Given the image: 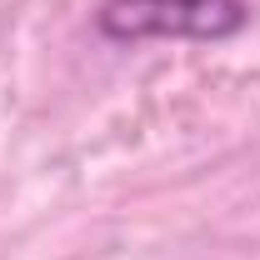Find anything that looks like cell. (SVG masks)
Wrapping results in <instances>:
<instances>
[{
  "label": "cell",
  "mask_w": 260,
  "mask_h": 260,
  "mask_svg": "<svg viewBox=\"0 0 260 260\" xmlns=\"http://www.w3.org/2000/svg\"><path fill=\"white\" fill-rule=\"evenodd\" d=\"M110 40H225L245 25L240 0H105L95 15Z\"/></svg>",
  "instance_id": "6da1fadb"
}]
</instances>
